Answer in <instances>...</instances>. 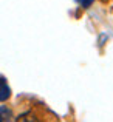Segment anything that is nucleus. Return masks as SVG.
Returning <instances> with one entry per match:
<instances>
[{
	"label": "nucleus",
	"mask_w": 113,
	"mask_h": 122,
	"mask_svg": "<svg viewBox=\"0 0 113 122\" xmlns=\"http://www.w3.org/2000/svg\"><path fill=\"white\" fill-rule=\"evenodd\" d=\"M9 116V111H6L5 108H2L0 110V121H3V119H6V117Z\"/></svg>",
	"instance_id": "obj_2"
},
{
	"label": "nucleus",
	"mask_w": 113,
	"mask_h": 122,
	"mask_svg": "<svg viewBox=\"0 0 113 122\" xmlns=\"http://www.w3.org/2000/svg\"><path fill=\"white\" fill-rule=\"evenodd\" d=\"M11 97V88L3 77H0V102H5Z\"/></svg>",
	"instance_id": "obj_1"
}]
</instances>
